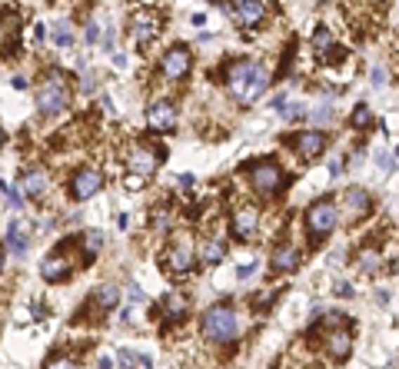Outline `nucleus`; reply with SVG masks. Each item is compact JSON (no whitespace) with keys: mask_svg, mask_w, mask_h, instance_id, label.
I'll return each mask as SVG.
<instances>
[{"mask_svg":"<svg viewBox=\"0 0 399 369\" xmlns=\"http://www.w3.org/2000/svg\"><path fill=\"white\" fill-rule=\"evenodd\" d=\"M349 346H353V333L346 330V323H336L333 333L326 336V353H329V359L343 363V359L349 356Z\"/></svg>","mask_w":399,"mask_h":369,"instance_id":"15","label":"nucleus"},{"mask_svg":"<svg viewBox=\"0 0 399 369\" xmlns=\"http://www.w3.org/2000/svg\"><path fill=\"white\" fill-rule=\"evenodd\" d=\"M160 156L163 153L157 147H147V143H137L130 156H126V166H130V173L137 180H150L157 170H160Z\"/></svg>","mask_w":399,"mask_h":369,"instance_id":"8","label":"nucleus"},{"mask_svg":"<svg viewBox=\"0 0 399 369\" xmlns=\"http://www.w3.org/2000/svg\"><path fill=\"white\" fill-rule=\"evenodd\" d=\"M226 90L237 103L249 107L270 90V70L253 57H240V60L226 67Z\"/></svg>","mask_w":399,"mask_h":369,"instance_id":"1","label":"nucleus"},{"mask_svg":"<svg viewBox=\"0 0 399 369\" xmlns=\"http://www.w3.org/2000/svg\"><path fill=\"white\" fill-rule=\"evenodd\" d=\"M346 206H349V217L360 220L369 213V193L360 190V187H349L346 190Z\"/></svg>","mask_w":399,"mask_h":369,"instance_id":"21","label":"nucleus"},{"mask_svg":"<svg viewBox=\"0 0 399 369\" xmlns=\"http://www.w3.org/2000/svg\"><path fill=\"white\" fill-rule=\"evenodd\" d=\"M53 43H57V47H70V43H74V30L67 24H57L53 27Z\"/></svg>","mask_w":399,"mask_h":369,"instance_id":"28","label":"nucleus"},{"mask_svg":"<svg viewBox=\"0 0 399 369\" xmlns=\"http://www.w3.org/2000/svg\"><path fill=\"white\" fill-rule=\"evenodd\" d=\"M120 300H124V293H120V286H113V283H103L97 293H93V303H97L100 309H113V306H120Z\"/></svg>","mask_w":399,"mask_h":369,"instance_id":"22","label":"nucleus"},{"mask_svg":"<svg viewBox=\"0 0 399 369\" xmlns=\"http://www.w3.org/2000/svg\"><path fill=\"white\" fill-rule=\"evenodd\" d=\"M283 120H299V116H306V103H287L283 110H280Z\"/></svg>","mask_w":399,"mask_h":369,"instance_id":"31","label":"nucleus"},{"mask_svg":"<svg viewBox=\"0 0 399 369\" xmlns=\"http://www.w3.org/2000/svg\"><path fill=\"white\" fill-rule=\"evenodd\" d=\"M20 187H24V196L30 200H44L50 190V177L44 170H27L24 177H20Z\"/></svg>","mask_w":399,"mask_h":369,"instance_id":"17","label":"nucleus"},{"mask_svg":"<svg viewBox=\"0 0 399 369\" xmlns=\"http://www.w3.org/2000/svg\"><path fill=\"white\" fill-rule=\"evenodd\" d=\"M7 250H11L17 260H24L27 250H30V233L20 220H11V227H7Z\"/></svg>","mask_w":399,"mask_h":369,"instance_id":"18","label":"nucleus"},{"mask_svg":"<svg viewBox=\"0 0 399 369\" xmlns=\"http://www.w3.org/2000/svg\"><path fill=\"white\" fill-rule=\"evenodd\" d=\"M376 166H379V170H386V173L396 170V163H393V156H389L386 150H376Z\"/></svg>","mask_w":399,"mask_h":369,"instance_id":"32","label":"nucleus"},{"mask_svg":"<svg viewBox=\"0 0 399 369\" xmlns=\"http://www.w3.org/2000/svg\"><path fill=\"white\" fill-rule=\"evenodd\" d=\"M84 250H87V260L103 250V229H87L84 233Z\"/></svg>","mask_w":399,"mask_h":369,"instance_id":"27","label":"nucleus"},{"mask_svg":"<svg viewBox=\"0 0 399 369\" xmlns=\"http://www.w3.org/2000/svg\"><path fill=\"white\" fill-rule=\"evenodd\" d=\"M0 143H4V133H0Z\"/></svg>","mask_w":399,"mask_h":369,"instance_id":"41","label":"nucleus"},{"mask_svg":"<svg viewBox=\"0 0 399 369\" xmlns=\"http://www.w3.org/2000/svg\"><path fill=\"white\" fill-rule=\"evenodd\" d=\"M163 309H166L170 319H183L187 316V300H183V293H166L163 296Z\"/></svg>","mask_w":399,"mask_h":369,"instance_id":"23","label":"nucleus"},{"mask_svg":"<svg viewBox=\"0 0 399 369\" xmlns=\"http://www.w3.org/2000/svg\"><path fill=\"white\" fill-rule=\"evenodd\" d=\"M190 70H193V53H190V47H183V43H174V47L160 57V74H163V80H170V83L187 80Z\"/></svg>","mask_w":399,"mask_h":369,"instance_id":"6","label":"nucleus"},{"mask_svg":"<svg viewBox=\"0 0 399 369\" xmlns=\"http://www.w3.org/2000/svg\"><path fill=\"white\" fill-rule=\"evenodd\" d=\"M356 267H360L362 273H376V269L383 267V256H379V250H360V256H356Z\"/></svg>","mask_w":399,"mask_h":369,"instance_id":"24","label":"nucleus"},{"mask_svg":"<svg viewBox=\"0 0 399 369\" xmlns=\"http://www.w3.org/2000/svg\"><path fill=\"white\" fill-rule=\"evenodd\" d=\"M233 11H237L243 27H256L263 20L266 7H263V0H233Z\"/></svg>","mask_w":399,"mask_h":369,"instance_id":"20","label":"nucleus"},{"mask_svg":"<svg viewBox=\"0 0 399 369\" xmlns=\"http://www.w3.org/2000/svg\"><path fill=\"white\" fill-rule=\"evenodd\" d=\"M253 273H256V260H253V263H243V267L237 269V276H240V280H249Z\"/></svg>","mask_w":399,"mask_h":369,"instance_id":"34","label":"nucleus"},{"mask_svg":"<svg viewBox=\"0 0 399 369\" xmlns=\"http://www.w3.org/2000/svg\"><path fill=\"white\" fill-rule=\"evenodd\" d=\"M289 147L299 153V160H316L326 150V133L323 130H303L289 140Z\"/></svg>","mask_w":399,"mask_h":369,"instance_id":"12","label":"nucleus"},{"mask_svg":"<svg viewBox=\"0 0 399 369\" xmlns=\"http://www.w3.org/2000/svg\"><path fill=\"white\" fill-rule=\"evenodd\" d=\"M110 366H113L110 356H100V359H97V369H110Z\"/></svg>","mask_w":399,"mask_h":369,"instance_id":"39","label":"nucleus"},{"mask_svg":"<svg viewBox=\"0 0 399 369\" xmlns=\"http://www.w3.org/2000/svg\"><path fill=\"white\" fill-rule=\"evenodd\" d=\"M0 190H4L7 203H11L13 210H24V196H20V190H17V187H7V183H0Z\"/></svg>","mask_w":399,"mask_h":369,"instance_id":"30","label":"nucleus"},{"mask_svg":"<svg viewBox=\"0 0 399 369\" xmlns=\"http://www.w3.org/2000/svg\"><path fill=\"white\" fill-rule=\"evenodd\" d=\"M147 127L153 133H174L176 127V103L174 100H157L147 107Z\"/></svg>","mask_w":399,"mask_h":369,"instance_id":"10","label":"nucleus"},{"mask_svg":"<svg viewBox=\"0 0 399 369\" xmlns=\"http://www.w3.org/2000/svg\"><path fill=\"white\" fill-rule=\"evenodd\" d=\"M0 273H4V250H0Z\"/></svg>","mask_w":399,"mask_h":369,"instance_id":"40","label":"nucleus"},{"mask_svg":"<svg viewBox=\"0 0 399 369\" xmlns=\"http://www.w3.org/2000/svg\"><path fill=\"white\" fill-rule=\"evenodd\" d=\"M349 123H353L356 130H369L376 123V116H373V110H369L366 103H360V107L353 110V116H349Z\"/></svg>","mask_w":399,"mask_h":369,"instance_id":"25","label":"nucleus"},{"mask_svg":"<svg viewBox=\"0 0 399 369\" xmlns=\"http://www.w3.org/2000/svg\"><path fill=\"white\" fill-rule=\"evenodd\" d=\"M163 30V17L157 11H137L133 13V20H130V34H133V40H137V47H147V43H153V40L160 37Z\"/></svg>","mask_w":399,"mask_h":369,"instance_id":"9","label":"nucleus"},{"mask_svg":"<svg viewBox=\"0 0 399 369\" xmlns=\"http://www.w3.org/2000/svg\"><path fill=\"white\" fill-rule=\"evenodd\" d=\"M339 223V206L329 196H320L313 206H306V217H303V229L313 243H320L323 236H329Z\"/></svg>","mask_w":399,"mask_h":369,"instance_id":"4","label":"nucleus"},{"mask_svg":"<svg viewBox=\"0 0 399 369\" xmlns=\"http://www.w3.org/2000/svg\"><path fill=\"white\" fill-rule=\"evenodd\" d=\"M70 107V87H67V76L60 70H50L37 87V114L40 116H57Z\"/></svg>","mask_w":399,"mask_h":369,"instance_id":"3","label":"nucleus"},{"mask_svg":"<svg viewBox=\"0 0 399 369\" xmlns=\"http://www.w3.org/2000/svg\"><path fill=\"white\" fill-rule=\"evenodd\" d=\"M247 180H249V187L260 193V196H273V193H280L283 170H280L273 160H260V163H253L247 170Z\"/></svg>","mask_w":399,"mask_h":369,"instance_id":"7","label":"nucleus"},{"mask_svg":"<svg viewBox=\"0 0 399 369\" xmlns=\"http://www.w3.org/2000/svg\"><path fill=\"white\" fill-rule=\"evenodd\" d=\"M336 116V107L333 103H320L316 110H310V120H320V123H329Z\"/></svg>","mask_w":399,"mask_h":369,"instance_id":"29","label":"nucleus"},{"mask_svg":"<svg viewBox=\"0 0 399 369\" xmlns=\"http://www.w3.org/2000/svg\"><path fill=\"white\" fill-rule=\"evenodd\" d=\"M160 267H163V273H170V276H187V273H193V267H197V253H193L190 236H176V240L163 250Z\"/></svg>","mask_w":399,"mask_h":369,"instance_id":"5","label":"nucleus"},{"mask_svg":"<svg viewBox=\"0 0 399 369\" xmlns=\"http://www.w3.org/2000/svg\"><path fill=\"white\" fill-rule=\"evenodd\" d=\"M396 153H399V147H396Z\"/></svg>","mask_w":399,"mask_h":369,"instance_id":"42","label":"nucleus"},{"mask_svg":"<svg viewBox=\"0 0 399 369\" xmlns=\"http://www.w3.org/2000/svg\"><path fill=\"white\" fill-rule=\"evenodd\" d=\"M47 369H77V366H74V359H50Z\"/></svg>","mask_w":399,"mask_h":369,"instance_id":"35","label":"nucleus"},{"mask_svg":"<svg viewBox=\"0 0 399 369\" xmlns=\"http://www.w3.org/2000/svg\"><path fill=\"white\" fill-rule=\"evenodd\" d=\"M67 276H70L67 250H53L50 256H44V263H40V280L44 283H63Z\"/></svg>","mask_w":399,"mask_h":369,"instance_id":"13","label":"nucleus"},{"mask_svg":"<svg viewBox=\"0 0 399 369\" xmlns=\"http://www.w3.org/2000/svg\"><path fill=\"white\" fill-rule=\"evenodd\" d=\"M256 227H260V210H253V206H240L237 213H233V220H230V233L240 243H247L256 233Z\"/></svg>","mask_w":399,"mask_h":369,"instance_id":"14","label":"nucleus"},{"mask_svg":"<svg viewBox=\"0 0 399 369\" xmlns=\"http://www.w3.org/2000/svg\"><path fill=\"white\" fill-rule=\"evenodd\" d=\"M383 76H386V74H383V67H376V70H373V83H376V87H383V83H386Z\"/></svg>","mask_w":399,"mask_h":369,"instance_id":"38","label":"nucleus"},{"mask_svg":"<svg viewBox=\"0 0 399 369\" xmlns=\"http://www.w3.org/2000/svg\"><path fill=\"white\" fill-rule=\"evenodd\" d=\"M299 263H303V253H299L293 243H283V246H276L273 256H270V267H273V273H293Z\"/></svg>","mask_w":399,"mask_h":369,"instance_id":"16","label":"nucleus"},{"mask_svg":"<svg viewBox=\"0 0 399 369\" xmlns=\"http://www.w3.org/2000/svg\"><path fill=\"white\" fill-rule=\"evenodd\" d=\"M226 260V240L223 236H207L200 246V263L203 267H220Z\"/></svg>","mask_w":399,"mask_h":369,"instance_id":"19","label":"nucleus"},{"mask_svg":"<svg viewBox=\"0 0 399 369\" xmlns=\"http://www.w3.org/2000/svg\"><path fill=\"white\" fill-rule=\"evenodd\" d=\"M333 290H336V296H343V300H349V296H353V286H349L346 280H336V283H333Z\"/></svg>","mask_w":399,"mask_h":369,"instance_id":"33","label":"nucleus"},{"mask_svg":"<svg viewBox=\"0 0 399 369\" xmlns=\"http://www.w3.org/2000/svg\"><path fill=\"white\" fill-rule=\"evenodd\" d=\"M97 40H100V27L90 24V27H87V43H97Z\"/></svg>","mask_w":399,"mask_h":369,"instance_id":"37","label":"nucleus"},{"mask_svg":"<svg viewBox=\"0 0 399 369\" xmlns=\"http://www.w3.org/2000/svg\"><path fill=\"white\" fill-rule=\"evenodd\" d=\"M329 47H333V30L329 27H316V34H313V51L320 53H329Z\"/></svg>","mask_w":399,"mask_h":369,"instance_id":"26","label":"nucleus"},{"mask_svg":"<svg viewBox=\"0 0 399 369\" xmlns=\"http://www.w3.org/2000/svg\"><path fill=\"white\" fill-rule=\"evenodd\" d=\"M103 187V173L93 170V166H84V170H77L74 180H70V196L74 200H90L93 193H100Z\"/></svg>","mask_w":399,"mask_h":369,"instance_id":"11","label":"nucleus"},{"mask_svg":"<svg viewBox=\"0 0 399 369\" xmlns=\"http://www.w3.org/2000/svg\"><path fill=\"white\" fill-rule=\"evenodd\" d=\"M240 326H243V323H240V313L226 303H216L203 313V336H207L210 343H233L240 336Z\"/></svg>","mask_w":399,"mask_h":369,"instance_id":"2","label":"nucleus"},{"mask_svg":"<svg viewBox=\"0 0 399 369\" xmlns=\"http://www.w3.org/2000/svg\"><path fill=\"white\" fill-rule=\"evenodd\" d=\"M133 353H126V349H120V363H124V369H133Z\"/></svg>","mask_w":399,"mask_h":369,"instance_id":"36","label":"nucleus"}]
</instances>
